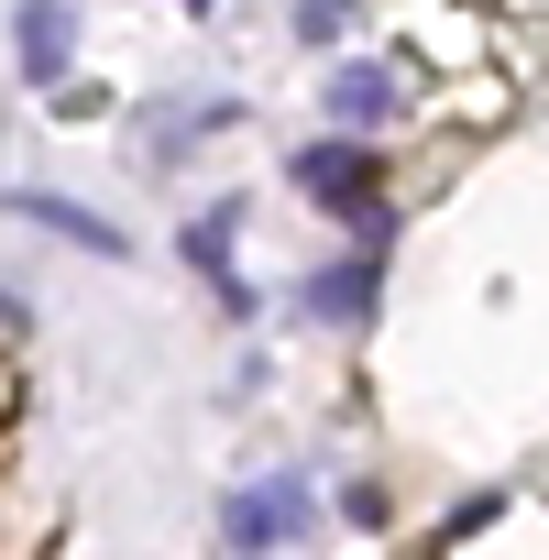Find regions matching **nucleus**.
Segmentation results:
<instances>
[{"mask_svg": "<svg viewBox=\"0 0 549 560\" xmlns=\"http://www.w3.org/2000/svg\"><path fill=\"white\" fill-rule=\"evenodd\" d=\"M287 176H297V187H308L319 209H341V220L363 231V253H385V231H396V209L374 198V187H385V154H374V143H341V132H330V143H308V154H297Z\"/></svg>", "mask_w": 549, "mask_h": 560, "instance_id": "nucleus-1", "label": "nucleus"}, {"mask_svg": "<svg viewBox=\"0 0 549 560\" xmlns=\"http://www.w3.org/2000/svg\"><path fill=\"white\" fill-rule=\"evenodd\" d=\"M374 298H385V253H352V264H330L319 287H308V308L330 330H374Z\"/></svg>", "mask_w": 549, "mask_h": 560, "instance_id": "nucleus-6", "label": "nucleus"}, {"mask_svg": "<svg viewBox=\"0 0 549 560\" xmlns=\"http://www.w3.org/2000/svg\"><path fill=\"white\" fill-rule=\"evenodd\" d=\"M0 209L34 220V231H56V242H78V253H100V264H121V253H132V231H121V220H100V209H78V198H45V187H0Z\"/></svg>", "mask_w": 549, "mask_h": 560, "instance_id": "nucleus-3", "label": "nucleus"}, {"mask_svg": "<svg viewBox=\"0 0 549 560\" xmlns=\"http://www.w3.org/2000/svg\"><path fill=\"white\" fill-rule=\"evenodd\" d=\"M341 23H352V0H297V34L308 45H341Z\"/></svg>", "mask_w": 549, "mask_h": 560, "instance_id": "nucleus-8", "label": "nucleus"}, {"mask_svg": "<svg viewBox=\"0 0 549 560\" xmlns=\"http://www.w3.org/2000/svg\"><path fill=\"white\" fill-rule=\"evenodd\" d=\"M187 12H198V23H209V12H220V0H187Z\"/></svg>", "mask_w": 549, "mask_h": 560, "instance_id": "nucleus-10", "label": "nucleus"}, {"mask_svg": "<svg viewBox=\"0 0 549 560\" xmlns=\"http://www.w3.org/2000/svg\"><path fill=\"white\" fill-rule=\"evenodd\" d=\"M12 56L34 89H67V56H78V23H67V0H23L12 12Z\"/></svg>", "mask_w": 549, "mask_h": 560, "instance_id": "nucleus-5", "label": "nucleus"}, {"mask_svg": "<svg viewBox=\"0 0 549 560\" xmlns=\"http://www.w3.org/2000/svg\"><path fill=\"white\" fill-rule=\"evenodd\" d=\"M220 527H231L242 560L287 549V538L308 527V483H297V472H274V483H231V494H220Z\"/></svg>", "mask_w": 549, "mask_h": 560, "instance_id": "nucleus-2", "label": "nucleus"}, {"mask_svg": "<svg viewBox=\"0 0 549 560\" xmlns=\"http://www.w3.org/2000/svg\"><path fill=\"white\" fill-rule=\"evenodd\" d=\"M494 505H505V494H472V505H451V527H440V538H483V527H494Z\"/></svg>", "mask_w": 549, "mask_h": 560, "instance_id": "nucleus-9", "label": "nucleus"}, {"mask_svg": "<svg viewBox=\"0 0 549 560\" xmlns=\"http://www.w3.org/2000/svg\"><path fill=\"white\" fill-rule=\"evenodd\" d=\"M231 242H242V198H209V209H198V220L176 231V253H187V264L209 275V287H220L231 308H242V275H231Z\"/></svg>", "mask_w": 549, "mask_h": 560, "instance_id": "nucleus-7", "label": "nucleus"}, {"mask_svg": "<svg viewBox=\"0 0 549 560\" xmlns=\"http://www.w3.org/2000/svg\"><path fill=\"white\" fill-rule=\"evenodd\" d=\"M330 121H341V143H374L385 121H396V67L385 56H352V67H330Z\"/></svg>", "mask_w": 549, "mask_h": 560, "instance_id": "nucleus-4", "label": "nucleus"}]
</instances>
